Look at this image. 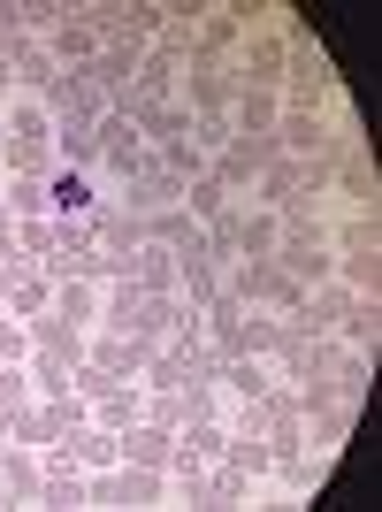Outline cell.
<instances>
[{
  "label": "cell",
  "instance_id": "1f68e13d",
  "mask_svg": "<svg viewBox=\"0 0 382 512\" xmlns=\"http://www.w3.org/2000/svg\"><path fill=\"white\" fill-rule=\"evenodd\" d=\"M31 398H39V390H31V367H0V421L16 406H31Z\"/></svg>",
  "mask_w": 382,
  "mask_h": 512
},
{
  "label": "cell",
  "instance_id": "d6a6232c",
  "mask_svg": "<svg viewBox=\"0 0 382 512\" xmlns=\"http://www.w3.org/2000/svg\"><path fill=\"white\" fill-rule=\"evenodd\" d=\"M146 421L176 428V421H184V390H146Z\"/></svg>",
  "mask_w": 382,
  "mask_h": 512
},
{
  "label": "cell",
  "instance_id": "4fadbf2b",
  "mask_svg": "<svg viewBox=\"0 0 382 512\" xmlns=\"http://www.w3.org/2000/svg\"><path fill=\"white\" fill-rule=\"evenodd\" d=\"M54 321H69V329H100V276H54V306H46Z\"/></svg>",
  "mask_w": 382,
  "mask_h": 512
},
{
  "label": "cell",
  "instance_id": "30bf717a",
  "mask_svg": "<svg viewBox=\"0 0 382 512\" xmlns=\"http://www.w3.org/2000/svg\"><path fill=\"white\" fill-rule=\"evenodd\" d=\"M85 360L107 367V375H123V383H138V375H146V360H153V344L130 337V329H92V337H85Z\"/></svg>",
  "mask_w": 382,
  "mask_h": 512
},
{
  "label": "cell",
  "instance_id": "52a82bcc",
  "mask_svg": "<svg viewBox=\"0 0 382 512\" xmlns=\"http://www.w3.org/2000/svg\"><path fill=\"white\" fill-rule=\"evenodd\" d=\"M276 268L298 283V291H321V283H337V245H329V237H283Z\"/></svg>",
  "mask_w": 382,
  "mask_h": 512
},
{
  "label": "cell",
  "instance_id": "ffe728a7",
  "mask_svg": "<svg viewBox=\"0 0 382 512\" xmlns=\"http://www.w3.org/2000/svg\"><path fill=\"white\" fill-rule=\"evenodd\" d=\"M115 505L123 512H161L169 505V474L161 467H115Z\"/></svg>",
  "mask_w": 382,
  "mask_h": 512
},
{
  "label": "cell",
  "instance_id": "277c9868",
  "mask_svg": "<svg viewBox=\"0 0 382 512\" xmlns=\"http://www.w3.org/2000/svg\"><path fill=\"white\" fill-rule=\"evenodd\" d=\"M222 291H230L237 306H260V314H291V306L306 299L276 260H230V268H222Z\"/></svg>",
  "mask_w": 382,
  "mask_h": 512
},
{
  "label": "cell",
  "instance_id": "6da1fadb",
  "mask_svg": "<svg viewBox=\"0 0 382 512\" xmlns=\"http://www.w3.org/2000/svg\"><path fill=\"white\" fill-rule=\"evenodd\" d=\"M291 31H298V8H283V0H260V8H253V23H245V39H237V54H230L237 85L283 92V62H291Z\"/></svg>",
  "mask_w": 382,
  "mask_h": 512
},
{
  "label": "cell",
  "instance_id": "4dcf8cb0",
  "mask_svg": "<svg viewBox=\"0 0 382 512\" xmlns=\"http://www.w3.org/2000/svg\"><path fill=\"white\" fill-rule=\"evenodd\" d=\"M23 360H31V321L0 306V367H23Z\"/></svg>",
  "mask_w": 382,
  "mask_h": 512
},
{
  "label": "cell",
  "instance_id": "cb8c5ba5",
  "mask_svg": "<svg viewBox=\"0 0 382 512\" xmlns=\"http://www.w3.org/2000/svg\"><path fill=\"white\" fill-rule=\"evenodd\" d=\"M62 444H69V459H77L85 474H100V467H123V444H115V428H100V421L69 428Z\"/></svg>",
  "mask_w": 382,
  "mask_h": 512
},
{
  "label": "cell",
  "instance_id": "83f0119b",
  "mask_svg": "<svg viewBox=\"0 0 382 512\" xmlns=\"http://www.w3.org/2000/svg\"><path fill=\"white\" fill-rule=\"evenodd\" d=\"M54 436H62V428H54V413H46V398H31V406H16L8 413V444H54Z\"/></svg>",
  "mask_w": 382,
  "mask_h": 512
},
{
  "label": "cell",
  "instance_id": "f1b7e54d",
  "mask_svg": "<svg viewBox=\"0 0 382 512\" xmlns=\"http://www.w3.org/2000/svg\"><path fill=\"white\" fill-rule=\"evenodd\" d=\"M153 169H169L176 184H191V176H207V153H199V138H169V146H153Z\"/></svg>",
  "mask_w": 382,
  "mask_h": 512
},
{
  "label": "cell",
  "instance_id": "8fae6325",
  "mask_svg": "<svg viewBox=\"0 0 382 512\" xmlns=\"http://www.w3.org/2000/svg\"><path fill=\"white\" fill-rule=\"evenodd\" d=\"M245 23H253V8H245V0H199V54L230 62L237 39H245Z\"/></svg>",
  "mask_w": 382,
  "mask_h": 512
},
{
  "label": "cell",
  "instance_id": "9c48e42d",
  "mask_svg": "<svg viewBox=\"0 0 382 512\" xmlns=\"http://www.w3.org/2000/svg\"><path fill=\"white\" fill-rule=\"evenodd\" d=\"M39 505H62V512H85V467L69 459V444L54 436V444H39Z\"/></svg>",
  "mask_w": 382,
  "mask_h": 512
},
{
  "label": "cell",
  "instance_id": "484cf974",
  "mask_svg": "<svg viewBox=\"0 0 382 512\" xmlns=\"http://www.w3.org/2000/svg\"><path fill=\"white\" fill-rule=\"evenodd\" d=\"M0 207L16 214V222H39V214H54V199H46V176H8V184H0Z\"/></svg>",
  "mask_w": 382,
  "mask_h": 512
},
{
  "label": "cell",
  "instance_id": "7a4b0ae2",
  "mask_svg": "<svg viewBox=\"0 0 382 512\" xmlns=\"http://www.w3.org/2000/svg\"><path fill=\"white\" fill-rule=\"evenodd\" d=\"M344 77H337V62H329V46L298 23L291 31V62H283V107H306V115H321L329 107V92H337Z\"/></svg>",
  "mask_w": 382,
  "mask_h": 512
},
{
  "label": "cell",
  "instance_id": "9a60e30c",
  "mask_svg": "<svg viewBox=\"0 0 382 512\" xmlns=\"http://www.w3.org/2000/svg\"><path fill=\"white\" fill-rule=\"evenodd\" d=\"M115 444H123V467H161V474H169V459H176V428H161V421H130V428H115Z\"/></svg>",
  "mask_w": 382,
  "mask_h": 512
},
{
  "label": "cell",
  "instance_id": "ba28073f",
  "mask_svg": "<svg viewBox=\"0 0 382 512\" xmlns=\"http://www.w3.org/2000/svg\"><path fill=\"white\" fill-rule=\"evenodd\" d=\"M268 161H276V146H268V138H230V146L207 161V176H214L230 199H245V192H253V176L268 169Z\"/></svg>",
  "mask_w": 382,
  "mask_h": 512
},
{
  "label": "cell",
  "instance_id": "e0dca14e",
  "mask_svg": "<svg viewBox=\"0 0 382 512\" xmlns=\"http://www.w3.org/2000/svg\"><path fill=\"white\" fill-rule=\"evenodd\" d=\"M230 123H237V138H268V146H276V123H283V92L237 85V100H230Z\"/></svg>",
  "mask_w": 382,
  "mask_h": 512
},
{
  "label": "cell",
  "instance_id": "8992f818",
  "mask_svg": "<svg viewBox=\"0 0 382 512\" xmlns=\"http://www.w3.org/2000/svg\"><path fill=\"white\" fill-rule=\"evenodd\" d=\"M176 100H184L191 115H230V100H237V69H230V62H214V54H191V62H184V85H176Z\"/></svg>",
  "mask_w": 382,
  "mask_h": 512
},
{
  "label": "cell",
  "instance_id": "2e32d148",
  "mask_svg": "<svg viewBox=\"0 0 382 512\" xmlns=\"http://www.w3.org/2000/svg\"><path fill=\"white\" fill-rule=\"evenodd\" d=\"M329 337L344 344V352H382V291H367V299H344L337 329Z\"/></svg>",
  "mask_w": 382,
  "mask_h": 512
},
{
  "label": "cell",
  "instance_id": "836d02e7",
  "mask_svg": "<svg viewBox=\"0 0 382 512\" xmlns=\"http://www.w3.org/2000/svg\"><path fill=\"white\" fill-rule=\"evenodd\" d=\"M16 100V69H8V54H0V107Z\"/></svg>",
  "mask_w": 382,
  "mask_h": 512
},
{
  "label": "cell",
  "instance_id": "603a6c76",
  "mask_svg": "<svg viewBox=\"0 0 382 512\" xmlns=\"http://www.w3.org/2000/svg\"><path fill=\"white\" fill-rule=\"evenodd\" d=\"M123 115L138 123L146 153H153V146H169V138H191V107H184V100H161V107H123Z\"/></svg>",
  "mask_w": 382,
  "mask_h": 512
},
{
  "label": "cell",
  "instance_id": "d4e9b609",
  "mask_svg": "<svg viewBox=\"0 0 382 512\" xmlns=\"http://www.w3.org/2000/svg\"><path fill=\"white\" fill-rule=\"evenodd\" d=\"M329 390H337L344 406H367V390H375V352H344V344H337V360H329Z\"/></svg>",
  "mask_w": 382,
  "mask_h": 512
},
{
  "label": "cell",
  "instance_id": "f546056e",
  "mask_svg": "<svg viewBox=\"0 0 382 512\" xmlns=\"http://www.w3.org/2000/svg\"><path fill=\"white\" fill-rule=\"evenodd\" d=\"M54 245H62V230H54V214H39V222H16V253L23 260H54Z\"/></svg>",
  "mask_w": 382,
  "mask_h": 512
},
{
  "label": "cell",
  "instance_id": "d6986e66",
  "mask_svg": "<svg viewBox=\"0 0 382 512\" xmlns=\"http://www.w3.org/2000/svg\"><path fill=\"white\" fill-rule=\"evenodd\" d=\"M46 199H54V222H85V214L100 207L107 192L92 184L85 169H54V176H46Z\"/></svg>",
  "mask_w": 382,
  "mask_h": 512
},
{
  "label": "cell",
  "instance_id": "3957f363",
  "mask_svg": "<svg viewBox=\"0 0 382 512\" xmlns=\"http://www.w3.org/2000/svg\"><path fill=\"white\" fill-rule=\"evenodd\" d=\"M92 146H100V169H92V184H100V192H123L130 176H146V169H153L146 138H138V123H130L123 107H107L100 123H92Z\"/></svg>",
  "mask_w": 382,
  "mask_h": 512
},
{
  "label": "cell",
  "instance_id": "5b68a950",
  "mask_svg": "<svg viewBox=\"0 0 382 512\" xmlns=\"http://www.w3.org/2000/svg\"><path fill=\"white\" fill-rule=\"evenodd\" d=\"M329 207H344V214H382V176H375V153H367V146L329 153Z\"/></svg>",
  "mask_w": 382,
  "mask_h": 512
},
{
  "label": "cell",
  "instance_id": "7c38bea8",
  "mask_svg": "<svg viewBox=\"0 0 382 512\" xmlns=\"http://www.w3.org/2000/svg\"><path fill=\"white\" fill-rule=\"evenodd\" d=\"M85 406H92V421H100V428H130V421H146V383L100 375V390H92Z\"/></svg>",
  "mask_w": 382,
  "mask_h": 512
},
{
  "label": "cell",
  "instance_id": "5bb4252c",
  "mask_svg": "<svg viewBox=\"0 0 382 512\" xmlns=\"http://www.w3.org/2000/svg\"><path fill=\"white\" fill-rule=\"evenodd\" d=\"M214 383H222V398H230V406H260V398L276 390V367L260 360V352H237V360H222V375H214Z\"/></svg>",
  "mask_w": 382,
  "mask_h": 512
},
{
  "label": "cell",
  "instance_id": "8d00e7d4",
  "mask_svg": "<svg viewBox=\"0 0 382 512\" xmlns=\"http://www.w3.org/2000/svg\"><path fill=\"white\" fill-rule=\"evenodd\" d=\"M0 184H8V169H0Z\"/></svg>",
  "mask_w": 382,
  "mask_h": 512
},
{
  "label": "cell",
  "instance_id": "ac0fdd59",
  "mask_svg": "<svg viewBox=\"0 0 382 512\" xmlns=\"http://www.w3.org/2000/svg\"><path fill=\"white\" fill-rule=\"evenodd\" d=\"M176 85H184V62H176V54H161V46H146V62H138V77H130V107L176 100Z\"/></svg>",
  "mask_w": 382,
  "mask_h": 512
},
{
  "label": "cell",
  "instance_id": "d590c367",
  "mask_svg": "<svg viewBox=\"0 0 382 512\" xmlns=\"http://www.w3.org/2000/svg\"><path fill=\"white\" fill-rule=\"evenodd\" d=\"M0 146H8V115H0Z\"/></svg>",
  "mask_w": 382,
  "mask_h": 512
},
{
  "label": "cell",
  "instance_id": "44dd1931",
  "mask_svg": "<svg viewBox=\"0 0 382 512\" xmlns=\"http://www.w3.org/2000/svg\"><path fill=\"white\" fill-rule=\"evenodd\" d=\"M39 451L31 444H8V459H0V505H39Z\"/></svg>",
  "mask_w": 382,
  "mask_h": 512
},
{
  "label": "cell",
  "instance_id": "e575fe53",
  "mask_svg": "<svg viewBox=\"0 0 382 512\" xmlns=\"http://www.w3.org/2000/svg\"><path fill=\"white\" fill-rule=\"evenodd\" d=\"M0 237H16V214H8V207H0Z\"/></svg>",
  "mask_w": 382,
  "mask_h": 512
},
{
  "label": "cell",
  "instance_id": "7402d4cb",
  "mask_svg": "<svg viewBox=\"0 0 382 512\" xmlns=\"http://www.w3.org/2000/svg\"><path fill=\"white\" fill-rule=\"evenodd\" d=\"M130 283H138V291H146V299H176V253L169 245H138V253H130Z\"/></svg>",
  "mask_w": 382,
  "mask_h": 512
},
{
  "label": "cell",
  "instance_id": "4316f807",
  "mask_svg": "<svg viewBox=\"0 0 382 512\" xmlns=\"http://www.w3.org/2000/svg\"><path fill=\"white\" fill-rule=\"evenodd\" d=\"M230 207H237V199L222 192L214 176H191V184H184V214H191V222H199V230H214V222H222V214H230Z\"/></svg>",
  "mask_w": 382,
  "mask_h": 512
}]
</instances>
